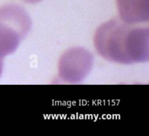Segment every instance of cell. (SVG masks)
Returning <instances> with one entry per match:
<instances>
[{"mask_svg":"<svg viewBox=\"0 0 149 136\" xmlns=\"http://www.w3.org/2000/svg\"><path fill=\"white\" fill-rule=\"evenodd\" d=\"M94 45L103 58L123 64L146 62L149 59V29L114 18L96 30Z\"/></svg>","mask_w":149,"mask_h":136,"instance_id":"cell-1","label":"cell"},{"mask_svg":"<svg viewBox=\"0 0 149 136\" xmlns=\"http://www.w3.org/2000/svg\"><path fill=\"white\" fill-rule=\"evenodd\" d=\"M31 27L30 17L22 7L9 4L0 8V58L16 51Z\"/></svg>","mask_w":149,"mask_h":136,"instance_id":"cell-2","label":"cell"},{"mask_svg":"<svg viewBox=\"0 0 149 136\" xmlns=\"http://www.w3.org/2000/svg\"><path fill=\"white\" fill-rule=\"evenodd\" d=\"M93 64V54L87 50L79 47L70 48L60 58L58 75L67 83H79L90 73Z\"/></svg>","mask_w":149,"mask_h":136,"instance_id":"cell-3","label":"cell"},{"mask_svg":"<svg viewBox=\"0 0 149 136\" xmlns=\"http://www.w3.org/2000/svg\"><path fill=\"white\" fill-rule=\"evenodd\" d=\"M122 20L129 24L139 25L149 20V0H116Z\"/></svg>","mask_w":149,"mask_h":136,"instance_id":"cell-4","label":"cell"},{"mask_svg":"<svg viewBox=\"0 0 149 136\" xmlns=\"http://www.w3.org/2000/svg\"><path fill=\"white\" fill-rule=\"evenodd\" d=\"M23 1H26L28 3H31V4H35V3H37L41 1L42 0H23Z\"/></svg>","mask_w":149,"mask_h":136,"instance_id":"cell-5","label":"cell"}]
</instances>
